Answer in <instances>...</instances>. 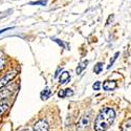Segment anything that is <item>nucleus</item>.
Returning a JSON list of instances; mask_svg holds the SVG:
<instances>
[{"label": "nucleus", "mask_w": 131, "mask_h": 131, "mask_svg": "<svg viewBox=\"0 0 131 131\" xmlns=\"http://www.w3.org/2000/svg\"><path fill=\"white\" fill-rule=\"evenodd\" d=\"M103 88L106 91H111L116 88V83L114 81H105L103 84Z\"/></svg>", "instance_id": "4"}, {"label": "nucleus", "mask_w": 131, "mask_h": 131, "mask_svg": "<svg viewBox=\"0 0 131 131\" xmlns=\"http://www.w3.org/2000/svg\"><path fill=\"white\" fill-rule=\"evenodd\" d=\"M50 94H51V91L48 88H45L44 90L41 92V99L42 100H47L48 97L50 96Z\"/></svg>", "instance_id": "8"}, {"label": "nucleus", "mask_w": 131, "mask_h": 131, "mask_svg": "<svg viewBox=\"0 0 131 131\" xmlns=\"http://www.w3.org/2000/svg\"><path fill=\"white\" fill-rule=\"evenodd\" d=\"M8 90H9V89H4V90L2 89V91H3V92H4V93H5L6 95H7V96H8V94H9V91H8ZM1 96H2V97H5V95H4V94L0 93V97H1Z\"/></svg>", "instance_id": "17"}, {"label": "nucleus", "mask_w": 131, "mask_h": 131, "mask_svg": "<svg viewBox=\"0 0 131 131\" xmlns=\"http://www.w3.org/2000/svg\"><path fill=\"white\" fill-rule=\"evenodd\" d=\"M102 70H103V63H97L96 65H94V68H93L94 73L99 74V73H100Z\"/></svg>", "instance_id": "10"}, {"label": "nucleus", "mask_w": 131, "mask_h": 131, "mask_svg": "<svg viewBox=\"0 0 131 131\" xmlns=\"http://www.w3.org/2000/svg\"><path fill=\"white\" fill-rule=\"evenodd\" d=\"M121 131H131V118L128 119V121L123 125Z\"/></svg>", "instance_id": "9"}, {"label": "nucleus", "mask_w": 131, "mask_h": 131, "mask_svg": "<svg viewBox=\"0 0 131 131\" xmlns=\"http://www.w3.org/2000/svg\"><path fill=\"white\" fill-rule=\"evenodd\" d=\"M22 131H30L29 129H24V130H22Z\"/></svg>", "instance_id": "19"}, {"label": "nucleus", "mask_w": 131, "mask_h": 131, "mask_svg": "<svg viewBox=\"0 0 131 131\" xmlns=\"http://www.w3.org/2000/svg\"><path fill=\"white\" fill-rule=\"evenodd\" d=\"M17 71H10V72H7L2 79H0V89H2L4 86H6L10 81H12L16 75H17Z\"/></svg>", "instance_id": "2"}, {"label": "nucleus", "mask_w": 131, "mask_h": 131, "mask_svg": "<svg viewBox=\"0 0 131 131\" xmlns=\"http://www.w3.org/2000/svg\"><path fill=\"white\" fill-rule=\"evenodd\" d=\"M4 63H5L4 56H3V53L0 51V70H1V69L4 67Z\"/></svg>", "instance_id": "12"}, {"label": "nucleus", "mask_w": 131, "mask_h": 131, "mask_svg": "<svg viewBox=\"0 0 131 131\" xmlns=\"http://www.w3.org/2000/svg\"><path fill=\"white\" fill-rule=\"evenodd\" d=\"M58 95H59L60 97H65V96H66V93H65V90H61V91L58 93Z\"/></svg>", "instance_id": "18"}, {"label": "nucleus", "mask_w": 131, "mask_h": 131, "mask_svg": "<svg viewBox=\"0 0 131 131\" xmlns=\"http://www.w3.org/2000/svg\"><path fill=\"white\" fill-rule=\"evenodd\" d=\"M69 79H70L69 73H68L67 71H64V72L61 74V77H60V83H61V84H64V83L68 82Z\"/></svg>", "instance_id": "6"}, {"label": "nucleus", "mask_w": 131, "mask_h": 131, "mask_svg": "<svg viewBox=\"0 0 131 131\" xmlns=\"http://www.w3.org/2000/svg\"><path fill=\"white\" fill-rule=\"evenodd\" d=\"M100 87H101V82H99V81L95 82V83L93 84V89H94V90H99Z\"/></svg>", "instance_id": "13"}, {"label": "nucleus", "mask_w": 131, "mask_h": 131, "mask_svg": "<svg viewBox=\"0 0 131 131\" xmlns=\"http://www.w3.org/2000/svg\"><path fill=\"white\" fill-rule=\"evenodd\" d=\"M30 4H32V5H38V4L45 5L46 4V1H45V0H43V1H36V2H31Z\"/></svg>", "instance_id": "14"}, {"label": "nucleus", "mask_w": 131, "mask_h": 131, "mask_svg": "<svg viewBox=\"0 0 131 131\" xmlns=\"http://www.w3.org/2000/svg\"><path fill=\"white\" fill-rule=\"evenodd\" d=\"M65 93H66V96H71L73 94V91L71 89H65Z\"/></svg>", "instance_id": "16"}, {"label": "nucleus", "mask_w": 131, "mask_h": 131, "mask_svg": "<svg viewBox=\"0 0 131 131\" xmlns=\"http://www.w3.org/2000/svg\"><path fill=\"white\" fill-rule=\"evenodd\" d=\"M34 131H49V125L46 121L41 119V121L37 122L36 125L34 126Z\"/></svg>", "instance_id": "3"}, {"label": "nucleus", "mask_w": 131, "mask_h": 131, "mask_svg": "<svg viewBox=\"0 0 131 131\" xmlns=\"http://www.w3.org/2000/svg\"><path fill=\"white\" fill-rule=\"evenodd\" d=\"M115 118V112L112 108H104L100 111L99 115L94 121V130L95 131H106L110 127Z\"/></svg>", "instance_id": "1"}, {"label": "nucleus", "mask_w": 131, "mask_h": 131, "mask_svg": "<svg viewBox=\"0 0 131 131\" xmlns=\"http://www.w3.org/2000/svg\"><path fill=\"white\" fill-rule=\"evenodd\" d=\"M87 64H88V61H87V60H85V61H83V62L80 63V65H79L78 68H77V73H78V74H80V73L86 68Z\"/></svg>", "instance_id": "7"}, {"label": "nucleus", "mask_w": 131, "mask_h": 131, "mask_svg": "<svg viewBox=\"0 0 131 131\" xmlns=\"http://www.w3.org/2000/svg\"><path fill=\"white\" fill-rule=\"evenodd\" d=\"M118 52H116L115 54H114V57H113V59H112V61H110V65H109V66H108V68H110V66H112V64H113V62L116 60V58H117V56H118Z\"/></svg>", "instance_id": "15"}, {"label": "nucleus", "mask_w": 131, "mask_h": 131, "mask_svg": "<svg viewBox=\"0 0 131 131\" xmlns=\"http://www.w3.org/2000/svg\"><path fill=\"white\" fill-rule=\"evenodd\" d=\"M7 108H8L7 104H1V105H0V116H1L7 110Z\"/></svg>", "instance_id": "11"}, {"label": "nucleus", "mask_w": 131, "mask_h": 131, "mask_svg": "<svg viewBox=\"0 0 131 131\" xmlns=\"http://www.w3.org/2000/svg\"><path fill=\"white\" fill-rule=\"evenodd\" d=\"M89 122H90V115H86L85 114L81 118V121L79 123V128H85V127H87V126H88V124H89Z\"/></svg>", "instance_id": "5"}]
</instances>
